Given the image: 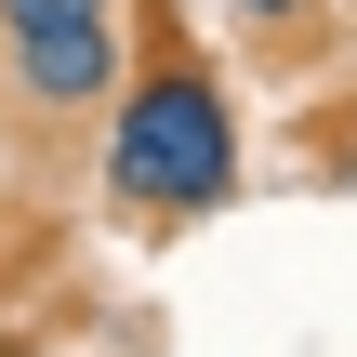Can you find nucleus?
Segmentation results:
<instances>
[{
    "label": "nucleus",
    "mask_w": 357,
    "mask_h": 357,
    "mask_svg": "<svg viewBox=\"0 0 357 357\" xmlns=\"http://www.w3.org/2000/svg\"><path fill=\"white\" fill-rule=\"evenodd\" d=\"M225 185H238V106H225L212 53H185V40L132 53V79L106 106V199L185 225V212H225Z\"/></svg>",
    "instance_id": "obj_1"
},
{
    "label": "nucleus",
    "mask_w": 357,
    "mask_h": 357,
    "mask_svg": "<svg viewBox=\"0 0 357 357\" xmlns=\"http://www.w3.org/2000/svg\"><path fill=\"white\" fill-rule=\"evenodd\" d=\"M132 79V0H0V93L66 132V119H106Z\"/></svg>",
    "instance_id": "obj_2"
},
{
    "label": "nucleus",
    "mask_w": 357,
    "mask_h": 357,
    "mask_svg": "<svg viewBox=\"0 0 357 357\" xmlns=\"http://www.w3.org/2000/svg\"><path fill=\"white\" fill-rule=\"evenodd\" d=\"M238 13H252V26H265V40H291V26H305V13H318V0H238Z\"/></svg>",
    "instance_id": "obj_3"
}]
</instances>
